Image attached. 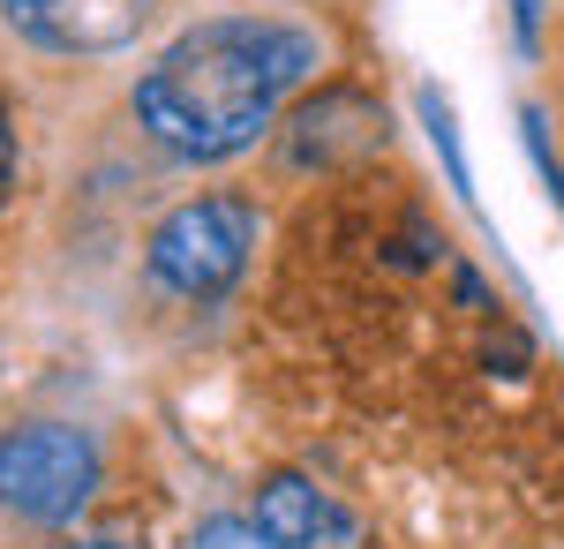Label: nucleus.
Listing matches in <instances>:
<instances>
[{
	"mask_svg": "<svg viewBox=\"0 0 564 549\" xmlns=\"http://www.w3.org/2000/svg\"><path fill=\"white\" fill-rule=\"evenodd\" d=\"M316 68V39L302 23H279V15H218L196 23L188 39H174L135 84V121L151 128L159 151L174 159H234L249 151L279 98Z\"/></svg>",
	"mask_w": 564,
	"mask_h": 549,
	"instance_id": "f257e3e1",
	"label": "nucleus"
},
{
	"mask_svg": "<svg viewBox=\"0 0 564 549\" xmlns=\"http://www.w3.org/2000/svg\"><path fill=\"white\" fill-rule=\"evenodd\" d=\"M257 249V212L241 196H196L151 226V271L159 287H174L188 301H212L241 279V263Z\"/></svg>",
	"mask_w": 564,
	"mask_h": 549,
	"instance_id": "f03ea898",
	"label": "nucleus"
},
{
	"mask_svg": "<svg viewBox=\"0 0 564 549\" xmlns=\"http://www.w3.org/2000/svg\"><path fill=\"white\" fill-rule=\"evenodd\" d=\"M98 489V444L68 422H23L0 437V505L23 519H76Z\"/></svg>",
	"mask_w": 564,
	"mask_h": 549,
	"instance_id": "7ed1b4c3",
	"label": "nucleus"
},
{
	"mask_svg": "<svg viewBox=\"0 0 564 549\" xmlns=\"http://www.w3.org/2000/svg\"><path fill=\"white\" fill-rule=\"evenodd\" d=\"M0 15L53 53H113L143 31L151 0H0Z\"/></svg>",
	"mask_w": 564,
	"mask_h": 549,
	"instance_id": "20e7f679",
	"label": "nucleus"
},
{
	"mask_svg": "<svg viewBox=\"0 0 564 549\" xmlns=\"http://www.w3.org/2000/svg\"><path fill=\"white\" fill-rule=\"evenodd\" d=\"M257 527L279 549H361V519H354L332 489H316L308 474H271L257 489Z\"/></svg>",
	"mask_w": 564,
	"mask_h": 549,
	"instance_id": "39448f33",
	"label": "nucleus"
},
{
	"mask_svg": "<svg viewBox=\"0 0 564 549\" xmlns=\"http://www.w3.org/2000/svg\"><path fill=\"white\" fill-rule=\"evenodd\" d=\"M188 549H279V542L263 535L257 519H204V527L188 535Z\"/></svg>",
	"mask_w": 564,
	"mask_h": 549,
	"instance_id": "423d86ee",
	"label": "nucleus"
},
{
	"mask_svg": "<svg viewBox=\"0 0 564 549\" xmlns=\"http://www.w3.org/2000/svg\"><path fill=\"white\" fill-rule=\"evenodd\" d=\"M15 189V128H8V106H0V204Z\"/></svg>",
	"mask_w": 564,
	"mask_h": 549,
	"instance_id": "0eeeda50",
	"label": "nucleus"
},
{
	"mask_svg": "<svg viewBox=\"0 0 564 549\" xmlns=\"http://www.w3.org/2000/svg\"><path fill=\"white\" fill-rule=\"evenodd\" d=\"M68 549H121V542H68Z\"/></svg>",
	"mask_w": 564,
	"mask_h": 549,
	"instance_id": "6e6552de",
	"label": "nucleus"
}]
</instances>
